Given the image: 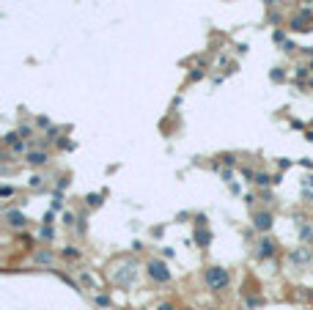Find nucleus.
I'll return each mask as SVG.
<instances>
[{"mask_svg": "<svg viewBox=\"0 0 313 310\" xmlns=\"http://www.w3.org/2000/svg\"><path fill=\"white\" fill-rule=\"evenodd\" d=\"M0 195H3V198H11V195H14V187H0Z\"/></svg>", "mask_w": 313, "mask_h": 310, "instance_id": "4be33fe9", "label": "nucleus"}, {"mask_svg": "<svg viewBox=\"0 0 313 310\" xmlns=\"http://www.w3.org/2000/svg\"><path fill=\"white\" fill-rule=\"evenodd\" d=\"M33 261H36V264H44V266H52V264H55V255L47 253V250H42V253L33 255Z\"/></svg>", "mask_w": 313, "mask_h": 310, "instance_id": "9d476101", "label": "nucleus"}, {"mask_svg": "<svg viewBox=\"0 0 313 310\" xmlns=\"http://www.w3.org/2000/svg\"><path fill=\"white\" fill-rule=\"evenodd\" d=\"M305 296H308V299H313V288H308V291H305Z\"/></svg>", "mask_w": 313, "mask_h": 310, "instance_id": "bb28decb", "label": "nucleus"}, {"mask_svg": "<svg viewBox=\"0 0 313 310\" xmlns=\"http://www.w3.org/2000/svg\"><path fill=\"white\" fill-rule=\"evenodd\" d=\"M242 176H245L247 181H256V173H253L250 168H242Z\"/></svg>", "mask_w": 313, "mask_h": 310, "instance_id": "412c9836", "label": "nucleus"}, {"mask_svg": "<svg viewBox=\"0 0 313 310\" xmlns=\"http://www.w3.org/2000/svg\"><path fill=\"white\" fill-rule=\"evenodd\" d=\"M310 250L308 247H297V250H291V255H288V261H291V266H297V269H302V266H308L310 264Z\"/></svg>", "mask_w": 313, "mask_h": 310, "instance_id": "423d86ee", "label": "nucleus"}, {"mask_svg": "<svg viewBox=\"0 0 313 310\" xmlns=\"http://www.w3.org/2000/svg\"><path fill=\"white\" fill-rule=\"evenodd\" d=\"M253 228L258 233H266L272 228V212H256L253 214Z\"/></svg>", "mask_w": 313, "mask_h": 310, "instance_id": "6e6552de", "label": "nucleus"}, {"mask_svg": "<svg viewBox=\"0 0 313 310\" xmlns=\"http://www.w3.org/2000/svg\"><path fill=\"white\" fill-rule=\"evenodd\" d=\"M74 222H77V217H74L72 212H63V225H66V228H72Z\"/></svg>", "mask_w": 313, "mask_h": 310, "instance_id": "dca6fc26", "label": "nucleus"}, {"mask_svg": "<svg viewBox=\"0 0 313 310\" xmlns=\"http://www.w3.org/2000/svg\"><path fill=\"white\" fill-rule=\"evenodd\" d=\"M96 305H99V307H110V296L99 294V296H96Z\"/></svg>", "mask_w": 313, "mask_h": 310, "instance_id": "6ab92c4d", "label": "nucleus"}, {"mask_svg": "<svg viewBox=\"0 0 313 310\" xmlns=\"http://www.w3.org/2000/svg\"><path fill=\"white\" fill-rule=\"evenodd\" d=\"M3 220H6V225H9V228H17V231L28 225V217L22 212H17V209H9V212L3 214Z\"/></svg>", "mask_w": 313, "mask_h": 310, "instance_id": "0eeeda50", "label": "nucleus"}, {"mask_svg": "<svg viewBox=\"0 0 313 310\" xmlns=\"http://www.w3.org/2000/svg\"><path fill=\"white\" fill-rule=\"evenodd\" d=\"M58 137V129H55V126H50V129H47V140H55Z\"/></svg>", "mask_w": 313, "mask_h": 310, "instance_id": "b1692460", "label": "nucleus"}, {"mask_svg": "<svg viewBox=\"0 0 313 310\" xmlns=\"http://www.w3.org/2000/svg\"><path fill=\"white\" fill-rule=\"evenodd\" d=\"M17 134H20L22 140H28V137H33V129H31V126H20V129H17Z\"/></svg>", "mask_w": 313, "mask_h": 310, "instance_id": "f3484780", "label": "nucleus"}, {"mask_svg": "<svg viewBox=\"0 0 313 310\" xmlns=\"http://www.w3.org/2000/svg\"><path fill=\"white\" fill-rule=\"evenodd\" d=\"M77 250H74V247H66V250H63V258H77Z\"/></svg>", "mask_w": 313, "mask_h": 310, "instance_id": "aec40b11", "label": "nucleus"}, {"mask_svg": "<svg viewBox=\"0 0 313 310\" xmlns=\"http://www.w3.org/2000/svg\"><path fill=\"white\" fill-rule=\"evenodd\" d=\"M110 280H113L118 288H129V285L137 280V264L132 258L118 261V264L113 266V272H110Z\"/></svg>", "mask_w": 313, "mask_h": 310, "instance_id": "f257e3e1", "label": "nucleus"}, {"mask_svg": "<svg viewBox=\"0 0 313 310\" xmlns=\"http://www.w3.org/2000/svg\"><path fill=\"white\" fill-rule=\"evenodd\" d=\"M85 203H88V206H99V203H102V195H88V198H85Z\"/></svg>", "mask_w": 313, "mask_h": 310, "instance_id": "a211bd4d", "label": "nucleus"}, {"mask_svg": "<svg viewBox=\"0 0 313 310\" xmlns=\"http://www.w3.org/2000/svg\"><path fill=\"white\" fill-rule=\"evenodd\" d=\"M283 0H264V6H280Z\"/></svg>", "mask_w": 313, "mask_h": 310, "instance_id": "393cba45", "label": "nucleus"}, {"mask_svg": "<svg viewBox=\"0 0 313 310\" xmlns=\"http://www.w3.org/2000/svg\"><path fill=\"white\" fill-rule=\"evenodd\" d=\"M195 242H198L201 247H209V242H212V233H209L206 228H198V231H195Z\"/></svg>", "mask_w": 313, "mask_h": 310, "instance_id": "9b49d317", "label": "nucleus"}, {"mask_svg": "<svg viewBox=\"0 0 313 310\" xmlns=\"http://www.w3.org/2000/svg\"><path fill=\"white\" fill-rule=\"evenodd\" d=\"M156 310H173V305H168V302H162V305L156 307Z\"/></svg>", "mask_w": 313, "mask_h": 310, "instance_id": "a878e982", "label": "nucleus"}, {"mask_svg": "<svg viewBox=\"0 0 313 310\" xmlns=\"http://www.w3.org/2000/svg\"><path fill=\"white\" fill-rule=\"evenodd\" d=\"M308 72H313V58H310V61H308Z\"/></svg>", "mask_w": 313, "mask_h": 310, "instance_id": "c85d7f7f", "label": "nucleus"}, {"mask_svg": "<svg viewBox=\"0 0 313 310\" xmlns=\"http://www.w3.org/2000/svg\"><path fill=\"white\" fill-rule=\"evenodd\" d=\"M52 236H55V231L50 228V222H47V225H42V239H44V242H52Z\"/></svg>", "mask_w": 313, "mask_h": 310, "instance_id": "4468645a", "label": "nucleus"}, {"mask_svg": "<svg viewBox=\"0 0 313 310\" xmlns=\"http://www.w3.org/2000/svg\"><path fill=\"white\" fill-rule=\"evenodd\" d=\"M148 277L154 280V283H171V269H168L162 261H148Z\"/></svg>", "mask_w": 313, "mask_h": 310, "instance_id": "20e7f679", "label": "nucleus"}, {"mask_svg": "<svg viewBox=\"0 0 313 310\" xmlns=\"http://www.w3.org/2000/svg\"><path fill=\"white\" fill-rule=\"evenodd\" d=\"M80 280H83V283H85V285H94V280H91V274H85V272H83V274H80Z\"/></svg>", "mask_w": 313, "mask_h": 310, "instance_id": "5701e85b", "label": "nucleus"}, {"mask_svg": "<svg viewBox=\"0 0 313 310\" xmlns=\"http://www.w3.org/2000/svg\"><path fill=\"white\" fill-rule=\"evenodd\" d=\"M204 283H206V288H212V291H225L228 283H231V274H228L225 266H209L206 274H204Z\"/></svg>", "mask_w": 313, "mask_h": 310, "instance_id": "f03ea898", "label": "nucleus"}, {"mask_svg": "<svg viewBox=\"0 0 313 310\" xmlns=\"http://www.w3.org/2000/svg\"><path fill=\"white\" fill-rule=\"evenodd\" d=\"M9 148H11V154H22V157H25L28 154V140H17L14 145H9Z\"/></svg>", "mask_w": 313, "mask_h": 310, "instance_id": "ddd939ff", "label": "nucleus"}, {"mask_svg": "<svg viewBox=\"0 0 313 310\" xmlns=\"http://www.w3.org/2000/svg\"><path fill=\"white\" fill-rule=\"evenodd\" d=\"M25 162L31 168H42V165H47V162H50V154H47V151H28Z\"/></svg>", "mask_w": 313, "mask_h": 310, "instance_id": "1a4fd4ad", "label": "nucleus"}, {"mask_svg": "<svg viewBox=\"0 0 313 310\" xmlns=\"http://www.w3.org/2000/svg\"><path fill=\"white\" fill-rule=\"evenodd\" d=\"M275 250L277 247H275V239H272V236H261L256 242V255L261 261H269L272 255H275Z\"/></svg>", "mask_w": 313, "mask_h": 310, "instance_id": "39448f33", "label": "nucleus"}, {"mask_svg": "<svg viewBox=\"0 0 313 310\" xmlns=\"http://www.w3.org/2000/svg\"><path fill=\"white\" fill-rule=\"evenodd\" d=\"M256 184L269 187V184H272V176H266V173H256Z\"/></svg>", "mask_w": 313, "mask_h": 310, "instance_id": "2eb2a0df", "label": "nucleus"}, {"mask_svg": "<svg viewBox=\"0 0 313 310\" xmlns=\"http://www.w3.org/2000/svg\"><path fill=\"white\" fill-rule=\"evenodd\" d=\"M288 28H291V31H310L313 28V11L310 9H299L297 14L288 20Z\"/></svg>", "mask_w": 313, "mask_h": 310, "instance_id": "7ed1b4c3", "label": "nucleus"}, {"mask_svg": "<svg viewBox=\"0 0 313 310\" xmlns=\"http://www.w3.org/2000/svg\"><path fill=\"white\" fill-rule=\"evenodd\" d=\"M299 242H302V244L313 242V225H310V222H308V225H299Z\"/></svg>", "mask_w": 313, "mask_h": 310, "instance_id": "f8f14e48", "label": "nucleus"}, {"mask_svg": "<svg viewBox=\"0 0 313 310\" xmlns=\"http://www.w3.org/2000/svg\"><path fill=\"white\" fill-rule=\"evenodd\" d=\"M305 184H310V187H313V176H308V179H305Z\"/></svg>", "mask_w": 313, "mask_h": 310, "instance_id": "cd10ccee", "label": "nucleus"}]
</instances>
